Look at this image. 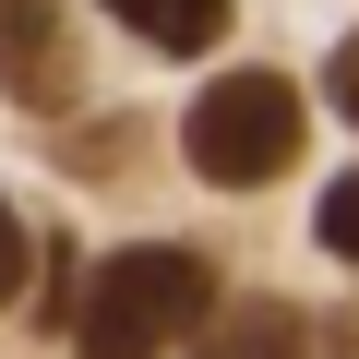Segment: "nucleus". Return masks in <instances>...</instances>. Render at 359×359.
<instances>
[{
  "mask_svg": "<svg viewBox=\"0 0 359 359\" xmlns=\"http://www.w3.org/2000/svg\"><path fill=\"white\" fill-rule=\"evenodd\" d=\"M204 311H216V276H204L192 240H132L72 287L60 335H72V359H156L180 335H204Z\"/></svg>",
  "mask_w": 359,
  "mask_h": 359,
  "instance_id": "1",
  "label": "nucleus"
},
{
  "mask_svg": "<svg viewBox=\"0 0 359 359\" xmlns=\"http://www.w3.org/2000/svg\"><path fill=\"white\" fill-rule=\"evenodd\" d=\"M180 156H192L216 192H264V180L299 156V96L276 72H216L192 96V120H180Z\"/></svg>",
  "mask_w": 359,
  "mask_h": 359,
  "instance_id": "2",
  "label": "nucleus"
},
{
  "mask_svg": "<svg viewBox=\"0 0 359 359\" xmlns=\"http://www.w3.org/2000/svg\"><path fill=\"white\" fill-rule=\"evenodd\" d=\"M0 96L13 108H72V25H60V0H0Z\"/></svg>",
  "mask_w": 359,
  "mask_h": 359,
  "instance_id": "3",
  "label": "nucleus"
},
{
  "mask_svg": "<svg viewBox=\"0 0 359 359\" xmlns=\"http://www.w3.org/2000/svg\"><path fill=\"white\" fill-rule=\"evenodd\" d=\"M192 347H204V359H311V323H299V299L252 287V299H216Z\"/></svg>",
  "mask_w": 359,
  "mask_h": 359,
  "instance_id": "4",
  "label": "nucleus"
},
{
  "mask_svg": "<svg viewBox=\"0 0 359 359\" xmlns=\"http://www.w3.org/2000/svg\"><path fill=\"white\" fill-rule=\"evenodd\" d=\"M108 13H120L144 48H216V36H228V0H108Z\"/></svg>",
  "mask_w": 359,
  "mask_h": 359,
  "instance_id": "5",
  "label": "nucleus"
},
{
  "mask_svg": "<svg viewBox=\"0 0 359 359\" xmlns=\"http://www.w3.org/2000/svg\"><path fill=\"white\" fill-rule=\"evenodd\" d=\"M323 252H347V264H359V168L323 192Z\"/></svg>",
  "mask_w": 359,
  "mask_h": 359,
  "instance_id": "6",
  "label": "nucleus"
},
{
  "mask_svg": "<svg viewBox=\"0 0 359 359\" xmlns=\"http://www.w3.org/2000/svg\"><path fill=\"white\" fill-rule=\"evenodd\" d=\"M323 96H335V108L359 120V36H335V60H323Z\"/></svg>",
  "mask_w": 359,
  "mask_h": 359,
  "instance_id": "7",
  "label": "nucleus"
},
{
  "mask_svg": "<svg viewBox=\"0 0 359 359\" xmlns=\"http://www.w3.org/2000/svg\"><path fill=\"white\" fill-rule=\"evenodd\" d=\"M13 287H25V216L0 204V299H13Z\"/></svg>",
  "mask_w": 359,
  "mask_h": 359,
  "instance_id": "8",
  "label": "nucleus"
},
{
  "mask_svg": "<svg viewBox=\"0 0 359 359\" xmlns=\"http://www.w3.org/2000/svg\"><path fill=\"white\" fill-rule=\"evenodd\" d=\"M323 359H359V311H347V323H335V335H323Z\"/></svg>",
  "mask_w": 359,
  "mask_h": 359,
  "instance_id": "9",
  "label": "nucleus"
}]
</instances>
